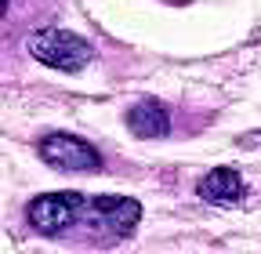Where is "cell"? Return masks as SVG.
Masks as SVG:
<instances>
[{
  "mask_svg": "<svg viewBox=\"0 0 261 254\" xmlns=\"http://www.w3.org/2000/svg\"><path fill=\"white\" fill-rule=\"evenodd\" d=\"M84 204H87L84 193H47V196L29 200L25 221H29L33 233H40L47 240H65V236L76 233Z\"/></svg>",
  "mask_w": 261,
  "mask_h": 254,
  "instance_id": "obj_3",
  "label": "cell"
},
{
  "mask_svg": "<svg viewBox=\"0 0 261 254\" xmlns=\"http://www.w3.org/2000/svg\"><path fill=\"white\" fill-rule=\"evenodd\" d=\"M127 127L138 138H160L171 131V113L160 98H142L127 109Z\"/></svg>",
  "mask_w": 261,
  "mask_h": 254,
  "instance_id": "obj_6",
  "label": "cell"
},
{
  "mask_svg": "<svg viewBox=\"0 0 261 254\" xmlns=\"http://www.w3.org/2000/svg\"><path fill=\"white\" fill-rule=\"evenodd\" d=\"M40 156L55 167V171H65V174H94L102 171L106 160L91 142L76 138V135H65V131H55L40 142Z\"/></svg>",
  "mask_w": 261,
  "mask_h": 254,
  "instance_id": "obj_4",
  "label": "cell"
},
{
  "mask_svg": "<svg viewBox=\"0 0 261 254\" xmlns=\"http://www.w3.org/2000/svg\"><path fill=\"white\" fill-rule=\"evenodd\" d=\"M25 51L40 66H51L62 73H80L94 58V47L84 37L69 33V29H37V33L25 37Z\"/></svg>",
  "mask_w": 261,
  "mask_h": 254,
  "instance_id": "obj_2",
  "label": "cell"
},
{
  "mask_svg": "<svg viewBox=\"0 0 261 254\" xmlns=\"http://www.w3.org/2000/svg\"><path fill=\"white\" fill-rule=\"evenodd\" d=\"M138 218H142V207L130 196H87L76 233L94 243H120L135 233Z\"/></svg>",
  "mask_w": 261,
  "mask_h": 254,
  "instance_id": "obj_1",
  "label": "cell"
},
{
  "mask_svg": "<svg viewBox=\"0 0 261 254\" xmlns=\"http://www.w3.org/2000/svg\"><path fill=\"white\" fill-rule=\"evenodd\" d=\"M196 193H200L207 204H218V207H232V204H243L247 196V182L236 167H214L200 178L196 185Z\"/></svg>",
  "mask_w": 261,
  "mask_h": 254,
  "instance_id": "obj_5",
  "label": "cell"
}]
</instances>
